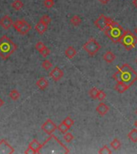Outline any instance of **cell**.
<instances>
[{
  "label": "cell",
  "mask_w": 137,
  "mask_h": 154,
  "mask_svg": "<svg viewBox=\"0 0 137 154\" xmlns=\"http://www.w3.org/2000/svg\"><path fill=\"white\" fill-rule=\"evenodd\" d=\"M127 136H128V139H129L131 141L133 142V143H136L137 142V129H132V130H131V132H130L129 133H128Z\"/></svg>",
  "instance_id": "cell-19"
},
{
  "label": "cell",
  "mask_w": 137,
  "mask_h": 154,
  "mask_svg": "<svg viewBox=\"0 0 137 154\" xmlns=\"http://www.w3.org/2000/svg\"><path fill=\"white\" fill-rule=\"evenodd\" d=\"M103 60L108 63H113L115 60V54L113 53L112 51H107V52L103 55Z\"/></svg>",
  "instance_id": "cell-16"
},
{
  "label": "cell",
  "mask_w": 137,
  "mask_h": 154,
  "mask_svg": "<svg viewBox=\"0 0 137 154\" xmlns=\"http://www.w3.org/2000/svg\"><path fill=\"white\" fill-rule=\"evenodd\" d=\"M3 104H4V102H3V100H2V99L0 98V108L3 106Z\"/></svg>",
  "instance_id": "cell-37"
},
{
  "label": "cell",
  "mask_w": 137,
  "mask_h": 154,
  "mask_svg": "<svg viewBox=\"0 0 137 154\" xmlns=\"http://www.w3.org/2000/svg\"><path fill=\"white\" fill-rule=\"evenodd\" d=\"M11 7L15 10H20L23 7V3H22L21 0H15V2L11 4Z\"/></svg>",
  "instance_id": "cell-20"
},
{
  "label": "cell",
  "mask_w": 137,
  "mask_h": 154,
  "mask_svg": "<svg viewBox=\"0 0 137 154\" xmlns=\"http://www.w3.org/2000/svg\"><path fill=\"white\" fill-rule=\"evenodd\" d=\"M39 53L41 54V55H42V56H43L44 58H46L47 56L50 55L51 51H50V49H49V48H47V47H45V48H43V49H42V50L41 51H40Z\"/></svg>",
  "instance_id": "cell-31"
},
{
  "label": "cell",
  "mask_w": 137,
  "mask_h": 154,
  "mask_svg": "<svg viewBox=\"0 0 137 154\" xmlns=\"http://www.w3.org/2000/svg\"><path fill=\"white\" fill-rule=\"evenodd\" d=\"M76 54H77V51L72 46H69L65 51V56H67L68 59H72L73 57L76 56Z\"/></svg>",
  "instance_id": "cell-18"
},
{
  "label": "cell",
  "mask_w": 137,
  "mask_h": 154,
  "mask_svg": "<svg viewBox=\"0 0 137 154\" xmlns=\"http://www.w3.org/2000/svg\"><path fill=\"white\" fill-rule=\"evenodd\" d=\"M40 21H42V23H44L45 24L48 25L51 22V19L48 15H44L43 16H42V18L40 19Z\"/></svg>",
  "instance_id": "cell-30"
},
{
  "label": "cell",
  "mask_w": 137,
  "mask_h": 154,
  "mask_svg": "<svg viewBox=\"0 0 137 154\" xmlns=\"http://www.w3.org/2000/svg\"><path fill=\"white\" fill-rule=\"evenodd\" d=\"M132 3H133V5L137 8V0H133V1H132Z\"/></svg>",
  "instance_id": "cell-36"
},
{
  "label": "cell",
  "mask_w": 137,
  "mask_h": 154,
  "mask_svg": "<svg viewBox=\"0 0 137 154\" xmlns=\"http://www.w3.org/2000/svg\"><path fill=\"white\" fill-rule=\"evenodd\" d=\"M136 115H137V110H136Z\"/></svg>",
  "instance_id": "cell-41"
},
{
  "label": "cell",
  "mask_w": 137,
  "mask_h": 154,
  "mask_svg": "<svg viewBox=\"0 0 137 154\" xmlns=\"http://www.w3.org/2000/svg\"><path fill=\"white\" fill-rule=\"evenodd\" d=\"M41 129H42L44 132H46V133L48 134V135L51 136V135H52L53 132L57 129V125H56L51 119H48V120L42 124Z\"/></svg>",
  "instance_id": "cell-8"
},
{
  "label": "cell",
  "mask_w": 137,
  "mask_h": 154,
  "mask_svg": "<svg viewBox=\"0 0 137 154\" xmlns=\"http://www.w3.org/2000/svg\"><path fill=\"white\" fill-rule=\"evenodd\" d=\"M13 27L21 35L28 34L31 29V26L25 20H16L13 23Z\"/></svg>",
  "instance_id": "cell-6"
},
{
  "label": "cell",
  "mask_w": 137,
  "mask_h": 154,
  "mask_svg": "<svg viewBox=\"0 0 137 154\" xmlns=\"http://www.w3.org/2000/svg\"><path fill=\"white\" fill-rule=\"evenodd\" d=\"M82 22V19L78 15H74L72 18L71 19V23L75 27H78L80 25V23Z\"/></svg>",
  "instance_id": "cell-22"
},
{
  "label": "cell",
  "mask_w": 137,
  "mask_h": 154,
  "mask_svg": "<svg viewBox=\"0 0 137 154\" xmlns=\"http://www.w3.org/2000/svg\"><path fill=\"white\" fill-rule=\"evenodd\" d=\"M13 21L9 15H4L3 18L0 19V26L3 27V29L8 30L10 27L13 26Z\"/></svg>",
  "instance_id": "cell-11"
},
{
  "label": "cell",
  "mask_w": 137,
  "mask_h": 154,
  "mask_svg": "<svg viewBox=\"0 0 137 154\" xmlns=\"http://www.w3.org/2000/svg\"><path fill=\"white\" fill-rule=\"evenodd\" d=\"M17 49V46L9 37L3 36L0 38V56L7 60Z\"/></svg>",
  "instance_id": "cell-2"
},
{
  "label": "cell",
  "mask_w": 137,
  "mask_h": 154,
  "mask_svg": "<svg viewBox=\"0 0 137 154\" xmlns=\"http://www.w3.org/2000/svg\"><path fill=\"white\" fill-rule=\"evenodd\" d=\"M99 91L100 90H98L96 88H92V89H91L89 91V96L93 100H95V99H97V96H98V93H99Z\"/></svg>",
  "instance_id": "cell-25"
},
{
  "label": "cell",
  "mask_w": 137,
  "mask_h": 154,
  "mask_svg": "<svg viewBox=\"0 0 137 154\" xmlns=\"http://www.w3.org/2000/svg\"><path fill=\"white\" fill-rule=\"evenodd\" d=\"M112 21L111 18H108L104 15L101 14L99 18L95 21V25L97 28H99L100 31H102L103 32H104L105 31L107 30V28L109 27L110 23Z\"/></svg>",
  "instance_id": "cell-7"
},
{
  "label": "cell",
  "mask_w": 137,
  "mask_h": 154,
  "mask_svg": "<svg viewBox=\"0 0 137 154\" xmlns=\"http://www.w3.org/2000/svg\"><path fill=\"white\" fill-rule=\"evenodd\" d=\"M63 139L67 143H70L74 140V136L71 132H66L63 136Z\"/></svg>",
  "instance_id": "cell-26"
},
{
  "label": "cell",
  "mask_w": 137,
  "mask_h": 154,
  "mask_svg": "<svg viewBox=\"0 0 137 154\" xmlns=\"http://www.w3.org/2000/svg\"><path fill=\"white\" fill-rule=\"evenodd\" d=\"M63 123H64L66 125H67L68 128H70L71 129V127L73 126V124H74V121H73L72 119L71 118L70 116H67V117H66V118L63 120Z\"/></svg>",
  "instance_id": "cell-27"
},
{
  "label": "cell",
  "mask_w": 137,
  "mask_h": 154,
  "mask_svg": "<svg viewBox=\"0 0 137 154\" xmlns=\"http://www.w3.org/2000/svg\"><path fill=\"white\" fill-rule=\"evenodd\" d=\"M43 146H44V144H40L37 140L34 139L31 141V142H30V144H29V146L28 147L31 148V149H33L34 152H35V154H36V153H39L40 149H42Z\"/></svg>",
  "instance_id": "cell-12"
},
{
  "label": "cell",
  "mask_w": 137,
  "mask_h": 154,
  "mask_svg": "<svg viewBox=\"0 0 137 154\" xmlns=\"http://www.w3.org/2000/svg\"><path fill=\"white\" fill-rule=\"evenodd\" d=\"M99 1H100L102 4H103V5H106V4H107V3H109L110 0H99Z\"/></svg>",
  "instance_id": "cell-35"
},
{
  "label": "cell",
  "mask_w": 137,
  "mask_h": 154,
  "mask_svg": "<svg viewBox=\"0 0 137 154\" xmlns=\"http://www.w3.org/2000/svg\"><path fill=\"white\" fill-rule=\"evenodd\" d=\"M15 149L6 140L0 141V154H12Z\"/></svg>",
  "instance_id": "cell-9"
},
{
  "label": "cell",
  "mask_w": 137,
  "mask_h": 154,
  "mask_svg": "<svg viewBox=\"0 0 137 154\" xmlns=\"http://www.w3.org/2000/svg\"><path fill=\"white\" fill-rule=\"evenodd\" d=\"M129 88L130 87L128 85H127L126 83H124L122 81H117V83H116L115 86V90L118 93L122 94L124 92L127 91Z\"/></svg>",
  "instance_id": "cell-14"
},
{
  "label": "cell",
  "mask_w": 137,
  "mask_h": 154,
  "mask_svg": "<svg viewBox=\"0 0 137 154\" xmlns=\"http://www.w3.org/2000/svg\"><path fill=\"white\" fill-rule=\"evenodd\" d=\"M63 70H61L60 68H58V67H55L54 69H52L51 72L49 73V76H50L51 78L54 81H59L63 77Z\"/></svg>",
  "instance_id": "cell-10"
},
{
  "label": "cell",
  "mask_w": 137,
  "mask_h": 154,
  "mask_svg": "<svg viewBox=\"0 0 137 154\" xmlns=\"http://www.w3.org/2000/svg\"><path fill=\"white\" fill-rule=\"evenodd\" d=\"M55 3H54V0H45L44 1V6L48 9H50L54 6Z\"/></svg>",
  "instance_id": "cell-32"
},
{
  "label": "cell",
  "mask_w": 137,
  "mask_h": 154,
  "mask_svg": "<svg viewBox=\"0 0 137 154\" xmlns=\"http://www.w3.org/2000/svg\"><path fill=\"white\" fill-rule=\"evenodd\" d=\"M111 147L112 149H115V150H117V149H120V147H121V142H120V140H118L117 138H115L112 142H111Z\"/></svg>",
  "instance_id": "cell-23"
},
{
  "label": "cell",
  "mask_w": 137,
  "mask_h": 154,
  "mask_svg": "<svg viewBox=\"0 0 137 154\" xmlns=\"http://www.w3.org/2000/svg\"><path fill=\"white\" fill-rule=\"evenodd\" d=\"M109 107L107 106L106 104H104V103H103V102H101L100 104H99V105L96 107V112H97L98 113L100 114L101 116H105V115L109 112Z\"/></svg>",
  "instance_id": "cell-13"
},
{
  "label": "cell",
  "mask_w": 137,
  "mask_h": 154,
  "mask_svg": "<svg viewBox=\"0 0 137 154\" xmlns=\"http://www.w3.org/2000/svg\"><path fill=\"white\" fill-rule=\"evenodd\" d=\"M42 67L44 68L45 70H50L51 68H52V63H51V61L48 60H45L42 63Z\"/></svg>",
  "instance_id": "cell-28"
},
{
  "label": "cell",
  "mask_w": 137,
  "mask_h": 154,
  "mask_svg": "<svg viewBox=\"0 0 137 154\" xmlns=\"http://www.w3.org/2000/svg\"><path fill=\"white\" fill-rule=\"evenodd\" d=\"M48 84H49L48 81L45 78H43V77H41L40 79H39L37 82H36V85L41 90H44V89H47L48 87Z\"/></svg>",
  "instance_id": "cell-17"
},
{
  "label": "cell",
  "mask_w": 137,
  "mask_h": 154,
  "mask_svg": "<svg viewBox=\"0 0 137 154\" xmlns=\"http://www.w3.org/2000/svg\"><path fill=\"white\" fill-rule=\"evenodd\" d=\"M117 68L118 71L112 76L116 81H122L131 87L137 80V73L127 63H124Z\"/></svg>",
  "instance_id": "cell-1"
},
{
  "label": "cell",
  "mask_w": 137,
  "mask_h": 154,
  "mask_svg": "<svg viewBox=\"0 0 137 154\" xmlns=\"http://www.w3.org/2000/svg\"><path fill=\"white\" fill-rule=\"evenodd\" d=\"M83 48L90 56H94L101 49V45L95 39H90L83 46Z\"/></svg>",
  "instance_id": "cell-5"
},
{
  "label": "cell",
  "mask_w": 137,
  "mask_h": 154,
  "mask_svg": "<svg viewBox=\"0 0 137 154\" xmlns=\"http://www.w3.org/2000/svg\"><path fill=\"white\" fill-rule=\"evenodd\" d=\"M9 96H10V98L12 100L15 101L19 100L20 97V94L19 92L16 90V89H14V90H11L10 92V93H9Z\"/></svg>",
  "instance_id": "cell-21"
},
{
  "label": "cell",
  "mask_w": 137,
  "mask_h": 154,
  "mask_svg": "<svg viewBox=\"0 0 137 154\" xmlns=\"http://www.w3.org/2000/svg\"><path fill=\"white\" fill-rule=\"evenodd\" d=\"M106 98V94L103 91H99V93H98L97 96V100H99L100 101H103L104 99Z\"/></svg>",
  "instance_id": "cell-34"
},
{
  "label": "cell",
  "mask_w": 137,
  "mask_h": 154,
  "mask_svg": "<svg viewBox=\"0 0 137 154\" xmlns=\"http://www.w3.org/2000/svg\"><path fill=\"white\" fill-rule=\"evenodd\" d=\"M119 43H121L126 50L131 51L137 44V37L130 31H124Z\"/></svg>",
  "instance_id": "cell-4"
},
{
  "label": "cell",
  "mask_w": 137,
  "mask_h": 154,
  "mask_svg": "<svg viewBox=\"0 0 137 154\" xmlns=\"http://www.w3.org/2000/svg\"><path fill=\"white\" fill-rule=\"evenodd\" d=\"M135 127H136V129H137V121L136 122H135Z\"/></svg>",
  "instance_id": "cell-39"
},
{
  "label": "cell",
  "mask_w": 137,
  "mask_h": 154,
  "mask_svg": "<svg viewBox=\"0 0 137 154\" xmlns=\"http://www.w3.org/2000/svg\"><path fill=\"white\" fill-rule=\"evenodd\" d=\"M135 34H136V35H137V28H135Z\"/></svg>",
  "instance_id": "cell-38"
},
{
  "label": "cell",
  "mask_w": 137,
  "mask_h": 154,
  "mask_svg": "<svg viewBox=\"0 0 137 154\" xmlns=\"http://www.w3.org/2000/svg\"><path fill=\"white\" fill-rule=\"evenodd\" d=\"M99 153L100 154H112V150H110V149L107 146V145H104V146H103L102 148L100 149Z\"/></svg>",
  "instance_id": "cell-29"
},
{
  "label": "cell",
  "mask_w": 137,
  "mask_h": 154,
  "mask_svg": "<svg viewBox=\"0 0 137 154\" xmlns=\"http://www.w3.org/2000/svg\"><path fill=\"white\" fill-rule=\"evenodd\" d=\"M124 31V30L122 26L116 23L115 21L112 20L110 23L109 27L103 33L113 43H119Z\"/></svg>",
  "instance_id": "cell-3"
},
{
  "label": "cell",
  "mask_w": 137,
  "mask_h": 154,
  "mask_svg": "<svg viewBox=\"0 0 137 154\" xmlns=\"http://www.w3.org/2000/svg\"><path fill=\"white\" fill-rule=\"evenodd\" d=\"M45 47H46V46L44 45V43H42V42H40V41L39 42H38V43L35 44V48H36V50L39 51V52L45 48Z\"/></svg>",
  "instance_id": "cell-33"
},
{
  "label": "cell",
  "mask_w": 137,
  "mask_h": 154,
  "mask_svg": "<svg viewBox=\"0 0 137 154\" xmlns=\"http://www.w3.org/2000/svg\"><path fill=\"white\" fill-rule=\"evenodd\" d=\"M57 129L60 132H62L63 134H65L66 132H67V131H68L69 129H70V128H68L63 122H62V123H60V125H58Z\"/></svg>",
  "instance_id": "cell-24"
},
{
  "label": "cell",
  "mask_w": 137,
  "mask_h": 154,
  "mask_svg": "<svg viewBox=\"0 0 137 154\" xmlns=\"http://www.w3.org/2000/svg\"><path fill=\"white\" fill-rule=\"evenodd\" d=\"M48 25L45 24L44 23H42V21L39 20V22L35 25V31H36L39 35H42L46 31L48 30Z\"/></svg>",
  "instance_id": "cell-15"
},
{
  "label": "cell",
  "mask_w": 137,
  "mask_h": 154,
  "mask_svg": "<svg viewBox=\"0 0 137 154\" xmlns=\"http://www.w3.org/2000/svg\"><path fill=\"white\" fill-rule=\"evenodd\" d=\"M136 64H137V58L136 59Z\"/></svg>",
  "instance_id": "cell-40"
}]
</instances>
